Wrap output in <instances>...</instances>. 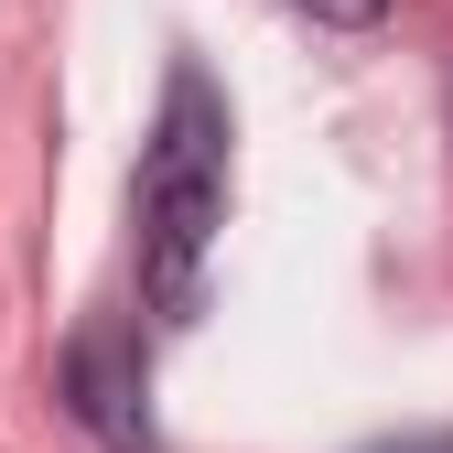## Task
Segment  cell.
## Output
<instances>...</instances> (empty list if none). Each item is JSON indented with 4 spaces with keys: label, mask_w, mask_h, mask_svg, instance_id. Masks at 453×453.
I'll list each match as a JSON object with an SVG mask.
<instances>
[{
    "label": "cell",
    "mask_w": 453,
    "mask_h": 453,
    "mask_svg": "<svg viewBox=\"0 0 453 453\" xmlns=\"http://www.w3.org/2000/svg\"><path fill=\"white\" fill-rule=\"evenodd\" d=\"M313 22H334V33H367V22H388V0H303Z\"/></svg>",
    "instance_id": "cell-3"
},
{
    "label": "cell",
    "mask_w": 453,
    "mask_h": 453,
    "mask_svg": "<svg viewBox=\"0 0 453 453\" xmlns=\"http://www.w3.org/2000/svg\"><path fill=\"white\" fill-rule=\"evenodd\" d=\"M54 388H65V411H76L108 453H151V378H141V334H130L119 313H87V324L65 334Z\"/></svg>",
    "instance_id": "cell-2"
},
{
    "label": "cell",
    "mask_w": 453,
    "mask_h": 453,
    "mask_svg": "<svg viewBox=\"0 0 453 453\" xmlns=\"http://www.w3.org/2000/svg\"><path fill=\"white\" fill-rule=\"evenodd\" d=\"M367 453H453V432H400V442H367Z\"/></svg>",
    "instance_id": "cell-4"
},
{
    "label": "cell",
    "mask_w": 453,
    "mask_h": 453,
    "mask_svg": "<svg viewBox=\"0 0 453 453\" xmlns=\"http://www.w3.org/2000/svg\"><path fill=\"white\" fill-rule=\"evenodd\" d=\"M226 97L205 65L162 76V119L141 141V292L162 324H195L205 313V259H216V226H226Z\"/></svg>",
    "instance_id": "cell-1"
}]
</instances>
